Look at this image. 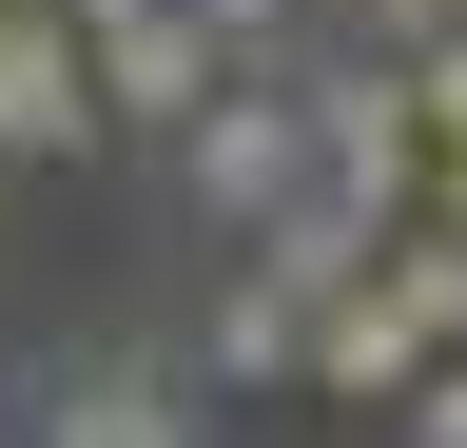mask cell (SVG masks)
<instances>
[{
	"mask_svg": "<svg viewBox=\"0 0 467 448\" xmlns=\"http://www.w3.org/2000/svg\"><path fill=\"white\" fill-rule=\"evenodd\" d=\"M370 20H389V59H429V39L467 20V0H370Z\"/></svg>",
	"mask_w": 467,
	"mask_h": 448,
	"instance_id": "obj_7",
	"label": "cell"
},
{
	"mask_svg": "<svg viewBox=\"0 0 467 448\" xmlns=\"http://www.w3.org/2000/svg\"><path fill=\"white\" fill-rule=\"evenodd\" d=\"M78 137H98V59L39 0H0V156H78Z\"/></svg>",
	"mask_w": 467,
	"mask_h": 448,
	"instance_id": "obj_3",
	"label": "cell"
},
{
	"mask_svg": "<svg viewBox=\"0 0 467 448\" xmlns=\"http://www.w3.org/2000/svg\"><path fill=\"white\" fill-rule=\"evenodd\" d=\"M214 78H234V39L195 20V0H156V20H117V39H98V118H137V137H195V118H214Z\"/></svg>",
	"mask_w": 467,
	"mask_h": 448,
	"instance_id": "obj_1",
	"label": "cell"
},
{
	"mask_svg": "<svg viewBox=\"0 0 467 448\" xmlns=\"http://www.w3.org/2000/svg\"><path fill=\"white\" fill-rule=\"evenodd\" d=\"M39 448H195V410H175L156 370H78V390L39 410Z\"/></svg>",
	"mask_w": 467,
	"mask_h": 448,
	"instance_id": "obj_4",
	"label": "cell"
},
{
	"mask_svg": "<svg viewBox=\"0 0 467 448\" xmlns=\"http://www.w3.org/2000/svg\"><path fill=\"white\" fill-rule=\"evenodd\" d=\"M409 448H467V351H448L429 390H409Z\"/></svg>",
	"mask_w": 467,
	"mask_h": 448,
	"instance_id": "obj_6",
	"label": "cell"
},
{
	"mask_svg": "<svg viewBox=\"0 0 467 448\" xmlns=\"http://www.w3.org/2000/svg\"><path fill=\"white\" fill-rule=\"evenodd\" d=\"M195 20H214V39H273V20H292V0H195Z\"/></svg>",
	"mask_w": 467,
	"mask_h": 448,
	"instance_id": "obj_8",
	"label": "cell"
},
{
	"mask_svg": "<svg viewBox=\"0 0 467 448\" xmlns=\"http://www.w3.org/2000/svg\"><path fill=\"white\" fill-rule=\"evenodd\" d=\"M312 176V98H273V78H214V118H195V195L234 214V234H273V195Z\"/></svg>",
	"mask_w": 467,
	"mask_h": 448,
	"instance_id": "obj_2",
	"label": "cell"
},
{
	"mask_svg": "<svg viewBox=\"0 0 467 448\" xmlns=\"http://www.w3.org/2000/svg\"><path fill=\"white\" fill-rule=\"evenodd\" d=\"M214 370H234V390L312 370V293H292V273H234V293H214Z\"/></svg>",
	"mask_w": 467,
	"mask_h": 448,
	"instance_id": "obj_5",
	"label": "cell"
}]
</instances>
